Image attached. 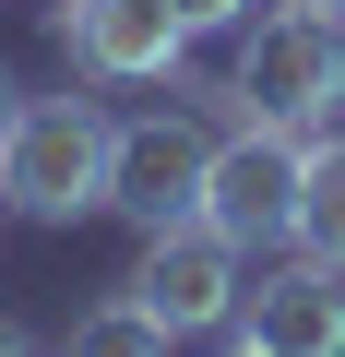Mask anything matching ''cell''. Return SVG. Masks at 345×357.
<instances>
[{
	"instance_id": "5b68a950",
	"label": "cell",
	"mask_w": 345,
	"mask_h": 357,
	"mask_svg": "<svg viewBox=\"0 0 345 357\" xmlns=\"http://www.w3.org/2000/svg\"><path fill=\"white\" fill-rule=\"evenodd\" d=\"M227 345H250V357H345V262L286 238V262H262L238 286Z\"/></svg>"
},
{
	"instance_id": "7c38bea8",
	"label": "cell",
	"mask_w": 345,
	"mask_h": 357,
	"mask_svg": "<svg viewBox=\"0 0 345 357\" xmlns=\"http://www.w3.org/2000/svg\"><path fill=\"white\" fill-rule=\"evenodd\" d=\"M24 345H36V333H24V321H0V357H24Z\"/></svg>"
},
{
	"instance_id": "8fae6325",
	"label": "cell",
	"mask_w": 345,
	"mask_h": 357,
	"mask_svg": "<svg viewBox=\"0 0 345 357\" xmlns=\"http://www.w3.org/2000/svg\"><path fill=\"white\" fill-rule=\"evenodd\" d=\"M13 107H24V84H13V72H0V131H13Z\"/></svg>"
},
{
	"instance_id": "9c48e42d",
	"label": "cell",
	"mask_w": 345,
	"mask_h": 357,
	"mask_svg": "<svg viewBox=\"0 0 345 357\" xmlns=\"http://www.w3.org/2000/svg\"><path fill=\"white\" fill-rule=\"evenodd\" d=\"M72 345H95V357H155V345H167V321H155L143 298H107V310H84V321H72Z\"/></svg>"
},
{
	"instance_id": "7a4b0ae2",
	"label": "cell",
	"mask_w": 345,
	"mask_h": 357,
	"mask_svg": "<svg viewBox=\"0 0 345 357\" xmlns=\"http://www.w3.org/2000/svg\"><path fill=\"white\" fill-rule=\"evenodd\" d=\"M238 96H250V119H274V131H333L345 119V24L333 13H309V0H286V13H250L238 24Z\"/></svg>"
},
{
	"instance_id": "4fadbf2b",
	"label": "cell",
	"mask_w": 345,
	"mask_h": 357,
	"mask_svg": "<svg viewBox=\"0 0 345 357\" xmlns=\"http://www.w3.org/2000/svg\"><path fill=\"white\" fill-rule=\"evenodd\" d=\"M309 13H333V24H345V0H309Z\"/></svg>"
},
{
	"instance_id": "ba28073f",
	"label": "cell",
	"mask_w": 345,
	"mask_h": 357,
	"mask_svg": "<svg viewBox=\"0 0 345 357\" xmlns=\"http://www.w3.org/2000/svg\"><path fill=\"white\" fill-rule=\"evenodd\" d=\"M286 238L321 250V262H345V131H309V155H298V227Z\"/></svg>"
},
{
	"instance_id": "52a82bcc",
	"label": "cell",
	"mask_w": 345,
	"mask_h": 357,
	"mask_svg": "<svg viewBox=\"0 0 345 357\" xmlns=\"http://www.w3.org/2000/svg\"><path fill=\"white\" fill-rule=\"evenodd\" d=\"M298 131H274V119H250V131H227L215 143V178H203V215L238 238V250H274L286 227H298Z\"/></svg>"
},
{
	"instance_id": "30bf717a",
	"label": "cell",
	"mask_w": 345,
	"mask_h": 357,
	"mask_svg": "<svg viewBox=\"0 0 345 357\" xmlns=\"http://www.w3.org/2000/svg\"><path fill=\"white\" fill-rule=\"evenodd\" d=\"M179 24L191 36H227V24H250V0H179Z\"/></svg>"
},
{
	"instance_id": "6da1fadb",
	"label": "cell",
	"mask_w": 345,
	"mask_h": 357,
	"mask_svg": "<svg viewBox=\"0 0 345 357\" xmlns=\"http://www.w3.org/2000/svg\"><path fill=\"white\" fill-rule=\"evenodd\" d=\"M107 155H119V119L95 96H24L13 131H0V203L36 227L107 215Z\"/></svg>"
},
{
	"instance_id": "8992f818",
	"label": "cell",
	"mask_w": 345,
	"mask_h": 357,
	"mask_svg": "<svg viewBox=\"0 0 345 357\" xmlns=\"http://www.w3.org/2000/svg\"><path fill=\"white\" fill-rule=\"evenodd\" d=\"M48 36H60L72 72H95V84H167V72L191 60L179 0H48Z\"/></svg>"
},
{
	"instance_id": "3957f363",
	"label": "cell",
	"mask_w": 345,
	"mask_h": 357,
	"mask_svg": "<svg viewBox=\"0 0 345 357\" xmlns=\"http://www.w3.org/2000/svg\"><path fill=\"white\" fill-rule=\"evenodd\" d=\"M238 286H250V250L215 227V215H167V227H143V262H131V298L167 321V345H191V333H227V310H238Z\"/></svg>"
},
{
	"instance_id": "277c9868",
	"label": "cell",
	"mask_w": 345,
	"mask_h": 357,
	"mask_svg": "<svg viewBox=\"0 0 345 357\" xmlns=\"http://www.w3.org/2000/svg\"><path fill=\"white\" fill-rule=\"evenodd\" d=\"M215 143H227V131H215L203 107H155V119H119V155H107V215H131V227L203 215Z\"/></svg>"
}]
</instances>
